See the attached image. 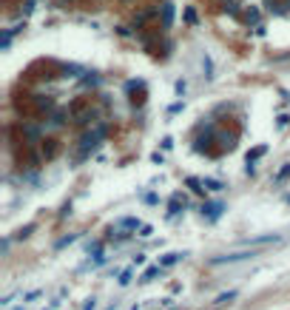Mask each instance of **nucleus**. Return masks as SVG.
I'll return each instance as SVG.
<instances>
[{
    "instance_id": "nucleus-23",
    "label": "nucleus",
    "mask_w": 290,
    "mask_h": 310,
    "mask_svg": "<svg viewBox=\"0 0 290 310\" xmlns=\"http://www.w3.org/2000/svg\"><path fill=\"white\" fill-rule=\"evenodd\" d=\"M287 177H290V165H284V168H281L279 174H276V179L281 182V179H287Z\"/></svg>"
},
{
    "instance_id": "nucleus-15",
    "label": "nucleus",
    "mask_w": 290,
    "mask_h": 310,
    "mask_svg": "<svg viewBox=\"0 0 290 310\" xmlns=\"http://www.w3.org/2000/svg\"><path fill=\"white\" fill-rule=\"evenodd\" d=\"M63 125V114H54L52 120H49V125H46V128H49V131H54V128H60Z\"/></svg>"
},
{
    "instance_id": "nucleus-11",
    "label": "nucleus",
    "mask_w": 290,
    "mask_h": 310,
    "mask_svg": "<svg viewBox=\"0 0 290 310\" xmlns=\"http://www.w3.org/2000/svg\"><path fill=\"white\" fill-rule=\"evenodd\" d=\"M12 37H15V32H12V29H6V32L0 35V49H3V52L12 46Z\"/></svg>"
},
{
    "instance_id": "nucleus-1",
    "label": "nucleus",
    "mask_w": 290,
    "mask_h": 310,
    "mask_svg": "<svg viewBox=\"0 0 290 310\" xmlns=\"http://www.w3.org/2000/svg\"><path fill=\"white\" fill-rule=\"evenodd\" d=\"M106 134H108V125H106V123H100V125H97V128H94V131H88L86 137L80 140V148H83V157H86V154H91V151H94L97 145H100V140H103Z\"/></svg>"
},
{
    "instance_id": "nucleus-14",
    "label": "nucleus",
    "mask_w": 290,
    "mask_h": 310,
    "mask_svg": "<svg viewBox=\"0 0 290 310\" xmlns=\"http://www.w3.org/2000/svg\"><path fill=\"white\" fill-rule=\"evenodd\" d=\"M236 296H239L236 290H228V293H222L219 299H216V304H228V301H233V299H236Z\"/></svg>"
},
{
    "instance_id": "nucleus-24",
    "label": "nucleus",
    "mask_w": 290,
    "mask_h": 310,
    "mask_svg": "<svg viewBox=\"0 0 290 310\" xmlns=\"http://www.w3.org/2000/svg\"><path fill=\"white\" fill-rule=\"evenodd\" d=\"M77 239V236H74V233H71V236H66V239H60L57 242V248H66V245H71V242Z\"/></svg>"
},
{
    "instance_id": "nucleus-7",
    "label": "nucleus",
    "mask_w": 290,
    "mask_h": 310,
    "mask_svg": "<svg viewBox=\"0 0 290 310\" xmlns=\"http://www.w3.org/2000/svg\"><path fill=\"white\" fill-rule=\"evenodd\" d=\"M185 253H165V256L159 259V267H171V265H176L179 259H182Z\"/></svg>"
},
{
    "instance_id": "nucleus-9",
    "label": "nucleus",
    "mask_w": 290,
    "mask_h": 310,
    "mask_svg": "<svg viewBox=\"0 0 290 310\" xmlns=\"http://www.w3.org/2000/svg\"><path fill=\"white\" fill-rule=\"evenodd\" d=\"M159 273H162V267H159V265H157V267H148V270L142 273V279H140V282H142V284H148V282H154V279H157Z\"/></svg>"
},
{
    "instance_id": "nucleus-18",
    "label": "nucleus",
    "mask_w": 290,
    "mask_h": 310,
    "mask_svg": "<svg viewBox=\"0 0 290 310\" xmlns=\"http://www.w3.org/2000/svg\"><path fill=\"white\" fill-rule=\"evenodd\" d=\"M245 20H247V23H259V9H247Z\"/></svg>"
},
{
    "instance_id": "nucleus-31",
    "label": "nucleus",
    "mask_w": 290,
    "mask_h": 310,
    "mask_svg": "<svg viewBox=\"0 0 290 310\" xmlns=\"http://www.w3.org/2000/svg\"><path fill=\"white\" fill-rule=\"evenodd\" d=\"M185 20H188V23H193V20H196V15H193V9H188V12H185Z\"/></svg>"
},
{
    "instance_id": "nucleus-13",
    "label": "nucleus",
    "mask_w": 290,
    "mask_h": 310,
    "mask_svg": "<svg viewBox=\"0 0 290 310\" xmlns=\"http://www.w3.org/2000/svg\"><path fill=\"white\" fill-rule=\"evenodd\" d=\"M202 182H205V188H208V191H222V188H225L219 179H211V177H205Z\"/></svg>"
},
{
    "instance_id": "nucleus-19",
    "label": "nucleus",
    "mask_w": 290,
    "mask_h": 310,
    "mask_svg": "<svg viewBox=\"0 0 290 310\" xmlns=\"http://www.w3.org/2000/svg\"><path fill=\"white\" fill-rule=\"evenodd\" d=\"M32 230H35V225H26V228H20L18 233H15V236H18V239H26V236L32 233Z\"/></svg>"
},
{
    "instance_id": "nucleus-5",
    "label": "nucleus",
    "mask_w": 290,
    "mask_h": 310,
    "mask_svg": "<svg viewBox=\"0 0 290 310\" xmlns=\"http://www.w3.org/2000/svg\"><path fill=\"white\" fill-rule=\"evenodd\" d=\"M159 15H162V26H171L174 23V3H162Z\"/></svg>"
},
{
    "instance_id": "nucleus-27",
    "label": "nucleus",
    "mask_w": 290,
    "mask_h": 310,
    "mask_svg": "<svg viewBox=\"0 0 290 310\" xmlns=\"http://www.w3.org/2000/svg\"><path fill=\"white\" fill-rule=\"evenodd\" d=\"M287 123H290V117L281 114V117H279V128H287Z\"/></svg>"
},
{
    "instance_id": "nucleus-3",
    "label": "nucleus",
    "mask_w": 290,
    "mask_h": 310,
    "mask_svg": "<svg viewBox=\"0 0 290 310\" xmlns=\"http://www.w3.org/2000/svg\"><path fill=\"white\" fill-rule=\"evenodd\" d=\"M225 211H228V208H225V202H205L202 205V216L208 222H216Z\"/></svg>"
},
{
    "instance_id": "nucleus-12",
    "label": "nucleus",
    "mask_w": 290,
    "mask_h": 310,
    "mask_svg": "<svg viewBox=\"0 0 290 310\" xmlns=\"http://www.w3.org/2000/svg\"><path fill=\"white\" fill-rule=\"evenodd\" d=\"M23 131H26V137H29L32 142L40 140V128H37V125H23Z\"/></svg>"
},
{
    "instance_id": "nucleus-16",
    "label": "nucleus",
    "mask_w": 290,
    "mask_h": 310,
    "mask_svg": "<svg viewBox=\"0 0 290 310\" xmlns=\"http://www.w3.org/2000/svg\"><path fill=\"white\" fill-rule=\"evenodd\" d=\"M225 12H230V15H239V3H236V0H225Z\"/></svg>"
},
{
    "instance_id": "nucleus-6",
    "label": "nucleus",
    "mask_w": 290,
    "mask_h": 310,
    "mask_svg": "<svg viewBox=\"0 0 290 310\" xmlns=\"http://www.w3.org/2000/svg\"><path fill=\"white\" fill-rule=\"evenodd\" d=\"M117 225H120V228H128V230H137V228H142L137 216H123V219L117 222Z\"/></svg>"
},
{
    "instance_id": "nucleus-29",
    "label": "nucleus",
    "mask_w": 290,
    "mask_h": 310,
    "mask_svg": "<svg viewBox=\"0 0 290 310\" xmlns=\"http://www.w3.org/2000/svg\"><path fill=\"white\" fill-rule=\"evenodd\" d=\"M185 89H188V86H185V80L176 83V94H185Z\"/></svg>"
},
{
    "instance_id": "nucleus-32",
    "label": "nucleus",
    "mask_w": 290,
    "mask_h": 310,
    "mask_svg": "<svg viewBox=\"0 0 290 310\" xmlns=\"http://www.w3.org/2000/svg\"><path fill=\"white\" fill-rule=\"evenodd\" d=\"M37 296H40V290H29V293H26V301H32V299H37Z\"/></svg>"
},
{
    "instance_id": "nucleus-17",
    "label": "nucleus",
    "mask_w": 290,
    "mask_h": 310,
    "mask_svg": "<svg viewBox=\"0 0 290 310\" xmlns=\"http://www.w3.org/2000/svg\"><path fill=\"white\" fill-rule=\"evenodd\" d=\"M219 140H222V145H225V148H233V145H236V142H233V137H230V134H219Z\"/></svg>"
},
{
    "instance_id": "nucleus-8",
    "label": "nucleus",
    "mask_w": 290,
    "mask_h": 310,
    "mask_svg": "<svg viewBox=\"0 0 290 310\" xmlns=\"http://www.w3.org/2000/svg\"><path fill=\"white\" fill-rule=\"evenodd\" d=\"M182 213V205H179V194L171 199V205H168V219H174V216H179Z\"/></svg>"
},
{
    "instance_id": "nucleus-10",
    "label": "nucleus",
    "mask_w": 290,
    "mask_h": 310,
    "mask_svg": "<svg viewBox=\"0 0 290 310\" xmlns=\"http://www.w3.org/2000/svg\"><path fill=\"white\" fill-rule=\"evenodd\" d=\"M264 151H267V145H259V148H253V151H247V165H253L259 157H262Z\"/></svg>"
},
{
    "instance_id": "nucleus-2",
    "label": "nucleus",
    "mask_w": 290,
    "mask_h": 310,
    "mask_svg": "<svg viewBox=\"0 0 290 310\" xmlns=\"http://www.w3.org/2000/svg\"><path fill=\"white\" fill-rule=\"evenodd\" d=\"M259 256L256 250H236V253H225V256H213L211 265H236V262H245V259Z\"/></svg>"
},
{
    "instance_id": "nucleus-33",
    "label": "nucleus",
    "mask_w": 290,
    "mask_h": 310,
    "mask_svg": "<svg viewBox=\"0 0 290 310\" xmlns=\"http://www.w3.org/2000/svg\"><path fill=\"white\" fill-rule=\"evenodd\" d=\"M86 310H97V304H94V299H88V301H86Z\"/></svg>"
},
{
    "instance_id": "nucleus-30",
    "label": "nucleus",
    "mask_w": 290,
    "mask_h": 310,
    "mask_svg": "<svg viewBox=\"0 0 290 310\" xmlns=\"http://www.w3.org/2000/svg\"><path fill=\"white\" fill-rule=\"evenodd\" d=\"M162 148H165V151L174 148V140H171V137H165V140H162Z\"/></svg>"
},
{
    "instance_id": "nucleus-25",
    "label": "nucleus",
    "mask_w": 290,
    "mask_h": 310,
    "mask_svg": "<svg viewBox=\"0 0 290 310\" xmlns=\"http://www.w3.org/2000/svg\"><path fill=\"white\" fill-rule=\"evenodd\" d=\"M151 233H154V228H151V225H142V228H140V236H145V239H148Z\"/></svg>"
},
{
    "instance_id": "nucleus-4",
    "label": "nucleus",
    "mask_w": 290,
    "mask_h": 310,
    "mask_svg": "<svg viewBox=\"0 0 290 310\" xmlns=\"http://www.w3.org/2000/svg\"><path fill=\"white\" fill-rule=\"evenodd\" d=\"M276 242H279V236H276V233H264V236H253V239H245L242 245L253 250V248H264V245H276Z\"/></svg>"
},
{
    "instance_id": "nucleus-21",
    "label": "nucleus",
    "mask_w": 290,
    "mask_h": 310,
    "mask_svg": "<svg viewBox=\"0 0 290 310\" xmlns=\"http://www.w3.org/2000/svg\"><path fill=\"white\" fill-rule=\"evenodd\" d=\"M202 66H205V77L211 80V77H213V74H211V69H213V66H211V57H202Z\"/></svg>"
},
{
    "instance_id": "nucleus-34",
    "label": "nucleus",
    "mask_w": 290,
    "mask_h": 310,
    "mask_svg": "<svg viewBox=\"0 0 290 310\" xmlns=\"http://www.w3.org/2000/svg\"><path fill=\"white\" fill-rule=\"evenodd\" d=\"M287 6H290V0H287Z\"/></svg>"
},
{
    "instance_id": "nucleus-28",
    "label": "nucleus",
    "mask_w": 290,
    "mask_h": 310,
    "mask_svg": "<svg viewBox=\"0 0 290 310\" xmlns=\"http://www.w3.org/2000/svg\"><path fill=\"white\" fill-rule=\"evenodd\" d=\"M32 9H35V0H29V3H26V9H23V18H26V15H32Z\"/></svg>"
},
{
    "instance_id": "nucleus-20",
    "label": "nucleus",
    "mask_w": 290,
    "mask_h": 310,
    "mask_svg": "<svg viewBox=\"0 0 290 310\" xmlns=\"http://www.w3.org/2000/svg\"><path fill=\"white\" fill-rule=\"evenodd\" d=\"M131 276H134V270H131V267H128V270H123V276H120V284L125 287V284L131 282Z\"/></svg>"
},
{
    "instance_id": "nucleus-26",
    "label": "nucleus",
    "mask_w": 290,
    "mask_h": 310,
    "mask_svg": "<svg viewBox=\"0 0 290 310\" xmlns=\"http://www.w3.org/2000/svg\"><path fill=\"white\" fill-rule=\"evenodd\" d=\"M140 265H145V256H142V253H137V256H134V267H140Z\"/></svg>"
},
{
    "instance_id": "nucleus-22",
    "label": "nucleus",
    "mask_w": 290,
    "mask_h": 310,
    "mask_svg": "<svg viewBox=\"0 0 290 310\" xmlns=\"http://www.w3.org/2000/svg\"><path fill=\"white\" fill-rule=\"evenodd\" d=\"M80 71H83L80 66H66V77H77Z\"/></svg>"
}]
</instances>
